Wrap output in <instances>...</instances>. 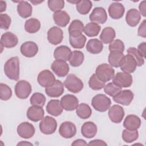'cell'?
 <instances>
[{
    "label": "cell",
    "mask_w": 146,
    "mask_h": 146,
    "mask_svg": "<svg viewBox=\"0 0 146 146\" xmlns=\"http://www.w3.org/2000/svg\"><path fill=\"white\" fill-rule=\"evenodd\" d=\"M59 133L63 138H72L76 133V126L71 121H64L59 127Z\"/></svg>",
    "instance_id": "obj_10"
},
{
    "label": "cell",
    "mask_w": 146,
    "mask_h": 146,
    "mask_svg": "<svg viewBox=\"0 0 146 146\" xmlns=\"http://www.w3.org/2000/svg\"><path fill=\"white\" fill-rule=\"evenodd\" d=\"M55 80L54 75L48 70H44L40 71L37 77V81L39 84L45 88L52 85Z\"/></svg>",
    "instance_id": "obj_12"
},
{
    "label": "cell",
    "mask_w": 146,
    "mask_h": 146,
    "mask_svg": "<svg viewBox=\"0 0 146 146\" xmlns=\"http://www.w3.org/2000/svg\"><path fill=\"white\" fill-rule=\"evenodd\" d=\"M108 11L111 18L119 19L123 17L125 12V7L121 3L113 2L108 7Z\"/></svg>",
    "instance_id": "obj_21"
},
{
    "label": "cell",
    "mask_w": 146,
    "mask_h": 146,
    "mask_svg": "<svg viewBox=\"0 0 146 146\" xmlns=\"http://www.w3.org/2000/svg\"><path fill=\"white\" fill-rule=\"evenodd\" d=\"M108 49L110 52L118 51L123 52L125 49V46L121 40L117 39L112 40L109 43Z\"/></svg>",
    "instance_id": "obj_44"
},
{
    "label": "cell",
    "mask_w": 146,
    "mask_h": 146,
    "mask_svg": "<svg viewBox=\"0 0 146 146\" xmlns=\"http://www.w3.org/2000/svg\"><path fill=\"white\" fill-rule=\"evenodd\" d=\"M84 25L81 21L79 19L73 20L68 29L70 36L76 37L80 35L84 31Z\"/></svg>",
    "instance_id": "obj_29"
},
{
    "label": "cell",
    "mask_w": 146,
    "mask_h": 146,
    "mask_svg": "<svg viewBox=\"0 0 146 146\" xmlns=\"http://www.w3.org/2000/svg\"><path fill=\"white\" fill-rule=\"evenodd\" d=\"M38 46L34 42L27 41L22 44L20 47L21 54L27 58L34 56L38 52Z\"/></svg>",
    "instance_id": "obj_19"
},
{
    "label": "cell",
    "mask_w": 146,
    "mask_h": 146,
    "mask_svg": "<svg viewBox=\"0 0 146 146\" xmlns=\"http://www.w3.org/2000/svg\"><path fill=\"white\" fill-rule=\"evenodd\" d=\"M111 104V99L102 94H99L94 96L91 101V105L93 108L100 112H103L108 110Z\"/></svg>",
    "instance_id": "obj_2"
},
{
    "label": "cell",
    "mask_w": 146,
    "mask_h": 146,
    "mask_svg": "<svg viewBox=\"0 0 146 146\" xmlns=\"http://www.w3.org/2000/svg\"><path fill=\"white\" fill-rule=\"evenodd\" d=\"M88 145H107V144L102 140L95 139L91 140L88 144Z\"/></svg>",
    "instance_id": "obj_51"
},
{
    "label": "cell",
    "mask_w": 146,
    "mask_h": 146,
    "mask_svg": "<svg viewBox=\"0 0 146 146\" xmlns=\"http://www.w3.org/2000/svg\"><path fill=\"white\" fill-rule=\"evenodd\" d=\"M103 48V44L101 40L96 38L90 39L86 44V50L92 54H98L101 52Z\"/></svg>",
    "instance_id": "obj_31"
},
{
    "label": "cell",
    "mask_w": 146,
    "mask_h": 146,
    "mask_svg": "<svg viewBox=\"0 0 146 146\" xmlns=\"http://www.w3.org/2000/svg\"><path fill=\"white\" fill-rule=\"evenodd\" d=\"M92 7L91 1L89 0H80L76 4V8L78 12L82 15L87 14Z\"/></svg>",
    "instance_id": "obj_38"
},
{
    "label": "cell",
    "mask_w": 146,
    "mask_h": 146,
    "mask_svg": "<svg viewBox=\"0 0 146 146\" xmlns=\"http://www.w3.org/2000/svg\"><path fill=\"white\" fill-rule=\"evenodd\" d=\"M95 75L100 80L106 83L112 79L115 75V70L110 64L102 63L97 67Z\"/></svg>",
    "instance_id": "obj_3"
},
{
    "label": "cell",
    "mask_w": 146,
    "mask_h": 146,
    "mask_svg": "<svg viewBox=\"0 0 146 146\" xmlns=\"http://www.w3.org/2000/svg\"><path fill=\"white\" fill-rule=\"evenodd\" d=\"M81 133L86 138H92L97 133V126L92 121H86L81 127Z\"/></svg>",
    "instance_id": "obj_27"
},
{
    "label": "cell",
    "mask_w": 146,
    "mask_h": 146,
    "mask_svg": "<svg viewBox=\"0 0 146 146\" xmlns=\"http://www.w3.org/2000/svg\"><path fill=\"white\" fill-rule=\"evenodd\" d=\"M6 6H7V5L5 1H0V12L1 13L6 10Z\"/></svg>",
    "instance_id": "obj_54"
},
{
    "label": "cell",
    "mask_w": 146,
    "mask_h": 146,
    "mask_svg": "<svg viewBox=\"0 0 146 146\" xmlns=\"http://www.w3.org/2000/svg\"><path fill=\"white\" fill-rule=\"evenodd\" d=\"M105 83L100 80L95 74L92 75L88 81L89 87L93 90H100L102 89L105 86Z\"/></svg>",
    "instance_id": "obj_43"
},
{
    "label": "cell",
    "mask_w": 146,
    "mask_h": 146,
    "mask_svg": "<svg viewBox=\"0 0 146 146\" xmlns=\"http://www.w3.org/2000/svg\"><path fill=\"white\" fill-rule=\"evenodd\" d=\"M40 132L45 135L54 133L57 128L56 120L52 117L46 116L40 121L39 124Z\"/></svg>",
    "instance_id": "obj_5"
},
{
    "label": "cell",
    "mask_w": 146,
    "mask_h": 146,
    "mask_svg": "<svg viewBox=\"0 0 146 146\" xmlns=\"http://www.w3.org/2000/svg\"><path fill=\"white\" fill-rule=\"evenodd\" d=\"M72 146H74V145H88V144L86 142L85 140H83V139H77L76 140H75L72 144H71Z\"/></svg>",
    "instance_id": "obj_53"
},
{
    "label": "cell",
    "mask_w": 146,
    "mask_h": 146,
    "mask_svg": "<svg viewBox=\"0 0 146 146\" xmlns=\"http://www.w3.org/2000/svg\"><path fill=\"white\" fill-rule=\"evenodd\" d=\"M137 50L141 53L142 56L145 58V42H142L138 46Z\"/></svg>",
    "instance_id": "obj_52"
},
{
    "label": "cell",
    "mask_w": 146,
    "mask_h": 146,
    "mask_svg": "<svg viewBox=\"0 0 146 146\" xmlns=\"http://www.w3.org/2000/svg\"><path fill=\"white\" fill-rule=\"evenodd\" d=\"M116 36L115 30L111 27H106L102 30L99 38L104 44L110 43Z\"/></svg>",
    "instance_id": "obj_32"
},
{
    "label": "cell",
    "mask_w": 146,
    "mask_h": 146,
    "mask_svg": "<svg viewBox=\"0 0 146 146\" xmlns=\"http://www.w3.org/2000/svg\"><path fill=\"white\" fill-rule=\"evenodd\" d=\"M55 23L59 27H66L70 21V17L65 11H59L55 12L52 15Z\"/></svg>",
    "instance_id": "obj_26"
},
{
    "label": "cell",
    "mask_w": 146,
    "mask_h": 146,
    "mask_svg": "<svg viewBox=\"0 0 146 146\" xmlns=\"http://www.w3.org/2000/svg\"><path fill=\"white\" fill-rule=\"evenodd\" d=\"M141 125V120L136 115H128L123 121L124 127L128 130H137Z\"/></svg>",
    "instance_id": "obj_24"
},
{
    "label": "cell",
    "mask_w": 146,
    "mask_h": 146,
    "mask_svg": "<svg viewBox=\"0 0 146 146\" xmlns=\"http://www.w3.org/2000/svg\"><path fill=\"white\" fill-rule=\"evenodd\" d=\"M91 22L96 24H103L107 20V14L106 10L102 7L94 8L89 16Z\"/></svg>",
    "instance_id": "obj_11"
},
{
    "label": "cell",
    "mask_w": 146,
    "mask_h": 146,
    "mask_svg": "<svg viewBox=\"0 0 146 146\" xmlns=\"http://www.w3.org/2000/svg\"><path fill=\"white\" fill-rule=\"evenodd\" d=\"M124 114L123 108L119 105L115 104L108 108V117L114 123H120L123 120Z\"/></svg>",
    "instance_id": "obj_13"
},
{
    "label": "cell",
    "mask_w": 146,
    "mask_h": 146,
    "mask_svg": "<svg viewBox=\"0 0 146 146\" xmlns=\"http://www.w3.org/2000/svg\"><path fill=\"white\" fill-rule=\"evenodd\" d=\"M11 22V19L9 15L2 13L0 14V26L2 29L7 30L10 26Z\"/></svg>",
    "instance_id": "obj_48"
},
{
    "label": "cell",
    "mask_w": 146,
    "mask_h": 146,
    "mask_svg": "<svg viewBox=\"0 0 146 146\" xmlns=\"http://www.w3.org/2000/svg\"><path fill=\"white\" fill-rule=\"evenodd\" d=\"M127 52L128 54L133 56L136 62L137 66L140 67L144 64V58L137 48L135 47H129L127 49Z\"/></svg>",
    "instance_id": "obj_42"
},
{
    "label": "cell",
    "mask_w": 146,
    "mask_h": 146,
    "mask_svg": "<svg viewBox=\"0 0 146 146\" xmlns=\"http://www.w3.org/2000/svg\"><path fill=\"white\" fill-rule=\"evenodd\" d=\"M141 19V14L136 9H129L126 14L125 21L131 27L136 26Z\"/></svg>",
    "instance_id": "obj_28"
},
{
    "label": "cell",
    "mask_w": 146,
    "mask_h": 146,
    "mask_svg": "<svg viewBox=\"0 0 146 146\" xmlns=\"http://www.w3.org/2000/svg\"><path fill=\"white\" fill-rule=\"evenodd\" d=\"M35 131L34 125L27 121L21 123L17 128V132L18 135L24 139H30L33 137L35 133Z\"/></svg>",
    "instance_id": "obj_17"
},
{
    "label": "cell",
    "mask_w": 146,
    "mask_h": 146,
    "mask_svg": "<svg viewBox=\"0 0 146 146\" xmlns=\"http://www.w3.org/2000/svg\"><path fill=\"white\" fill-rule=\"evenodd\" d=\"M124 56L123 52L118 51L110 52L108 57V61L110 65L113 67H119Z\"/></svg>",
    "instance_id": "obj_36"
},
{
    "label": "cell",
    "mask_w": 146,
    "mask_h": 146,
    "mask_svg": "<svg viewBox=\"0 0 146 146\" xmlns=\"http://www.w3.org/2000/svg\"><path fill=\"white\" fill-rule=\"evenodd\" d=\"M121 88L113 82H111L104 87V91L106 94L113 97L119 92L121 90Z\"/></svg>",
    "instance_id": "obj_46"
},
{
    "label": "cell",
    "mask_w": 146,
    "mask_h": 146,
    "mask_svg": "<svg viewBox=\"0 0 146 146\" xmlns=\"http://www.w3.org/2000/svg\"><path fill=\"white\" fill-rule=\"evenodd\" d=\"M137 35L143 38H146V20L144 19L141 23L140 25L138 31Z\"/></svg>",
    "instance_id": "obj_49"
},
{
    "label": "cell",
    "mask_w": 146,
    "mask_h": 146,
    "mask_svg": "<svg viewBox=\"0 0 146 146\" xmlns=\"http://www.w3.org/2000/svg\"><path fill=\"white\" fill-rule=\"evenodd\" d=\"M64 92V84L59 80H55L54 83L45 88V92L51 98H58L61 96Z\"/></svg>",
    "instance_id": "obj_18"
},
{
    "label": "cell",
    "mask_w": 146,
    "mask_h": 146,
    "mask_svg": "<svg viewBox=\"0 0 146 146\" xmlns=\"http://www.w3.org/2000/svg\"><path fill=\"white\" fill-rule=\"evenodd\" d=\"M17 145H33V144L26 141H21L17 144Z\"/></svg>",
    "instance_id": "obj_55"
},
{
    "label": "cell",
    "mask_w": 146,
    "mask_h": 146,
    "mask_svg": "<svg viewBox=\"0 0 146 146\" xmlns=\"http://www.w3.org/2000/svg\"><path fill=\"white\" fill-rule=\"evenodd\" d=\"M64 87L70 92L76 94L82 90L84 87L82 80L75 74H69L64 82Z\"/></svg>",
    "instance_id": "obj_4"
},
{
    "label": "cell",
    "mask_w": 146,
    "mask_h": 146,
    "mask_svg": "<svg viewBox=\"0 0 146 146\" xmlns=\"http://www.w3.org/2000/svg\"><path fill=\"white\" fill-rule=\"evenodd\" d=\"M86 39V37L83 34H81L76 37H72L70 36L69 37V41L71 46L73 48L78 49H80L84 47Z\"/></svg>",
    "instance_id": "obj_39"
},
{
    "label": "cell",
    "mask_w": 146,
    "mask_h": 146,
    "mask_svg": "<svg viewBox=\"0 0 146 146\" xmlns=\"http://www.w3.org/2000/svg\"><path fill=\"white\" fill-rule=\"evenodd\" d=\"M71 49L67 46L62 45L57 47L53 53L54 57L56 60L67 61L71 55Z\"/></svg>",
    "instance_id": "obj_23"
},
{
    "label": "cell",
    "mask_w": 146,
    "mask_h": 146,
    "mask_svg": "<svg viewBox=\"0 0 146 146\" xmlns=\"http://www.w3.org/2000/svg\"><path fill=\"white\" fill-rule=\"evenodd\" d=\"M63 39L62 30L57 26H52L47 31V39L49 43L53 45L60 43Z\"/></svg>",
    "instance_id": "obj_14"
},
{
    "label": "cell",
    "mask_w": 146,
    "mask_h": 146,
    "mask_svg": "<svg viewBox=\"0 0 146 146\" xmlns=\"http://www.w3.org/2000/svg\"><path fill=\"white\" fill-rule=\"evenodd\" d=\"M139 9L140 11V14H141L143 17H145L146 15V1H143L141 2L139 6Z\"/></svg>",
    "instance_id": "obj_50"
},
{
    "label": "cell",
    "mask_w": 146,
    "mask_h": 146,
    "mask_svg": "<svg viewBox=\"0 0 146 146\" xmlns=\"http://www.w3.org/2000/svg\"><path fill=\"white\" fill-rule=\"evenodd\" d=\"M43 1H30V2H31L32 3H33L34 5H36L38 4H39L42 2H43Z\"/></svg>",
    "instance_id": "obj_56"
},
{
    "label": "cell",
    "mask_w": 146,
    "mask_h": 146,
    "mask_svg": "<svg viewBox=\"0 0 146 146\" xmlns=\"http://www.w3.org/2000/svg\"><path fill=\"white\" fill-rule=\"evenodd\" d=\"M139 132L137 130L124 129L122 132V139L125 143H131L138 139Z\"/></svg>",
    "instance_id": "obj_40"
},
{
    "label": "cell",
    "mask_w": 146,
    "mask_h": 146,
    "mask_svg": "<svg viewBox=\"0 0 146 146\" xmlns=\"http://www.w3.org/2000/svg\"><path fill=\"white\" fill-rule=\"evenodd\" d=\"M27 118L34 122L41 120L44 117V111L42 107L35 106H31L27 111Z\"/></svg>",
    "instance_id": "obj_22"
},
{
    "label": "cell",
    "mask_w": 146,
    "mask_h": 146,
    "mask_svg": "<svg viewBox=\"0 0 146 146\" xmlns=\"http://www.w3.org/2000/svg\"><path fill=\"white\" fill-rule=\"evenodd\" d=\"M63 107L60 101L58 99H52L49 101L46 106L47 112L52 116H58L63 112Z\"/></svg>",
    "instance_id": "obj_25"
},
{
    "label": "cell",
    "mask_w": 146,
    "mask_h": 146,
    "mask_svg": "<svg viewBox=\"0 0 146 146\" xmlns=\"http://www.w3.org/2000/svg\"><path fill=\"white\" fill-rule=\"evenodd\" d=\"M51 68L58 76L60 78L66 76L70 70L67 63L61 60H54L51 64Z\"/></svg>",
    "instance_id": "obj_15"
},
{
    "label": "cell",
    "mask_w": 146,
    "mask_h": 146,
    "mask_svg": "<svg viewBox=\"0 0 146 146\" xmlns=\"http://www.w3.org/2000/svg\"><path fill=\"white\" fill-rule=\"evenodd\" d=\"M134 94L130 90H121L116 95L113 96L115 102L123 106H128L133 99Z\"/></svg>",
    "instance_id": "obj_8"
},
{
    "label": "cell",
    "mask_w": 146,
    "mask_h": 146,
    "mask_svg": "<svg viewBox=\"0 0 146 146\" xmlns=\"http://www.w3.org/2000/svg\"><path fill=\"white\" fill-rule=\"evenodd\" d=\"M76 113L77 116L82 119H88L92 114L91 107L86 103H80L76 108Z\"/></svg>",
    "instance_id": "obj_34"
},
{
    "label": "cell",
    "mask_w": 146,
    "mask_h": 146,
    "mask_svg": "<svg viewBox=\"0 0 146 146\" xmlns=\"http://www.w3.org/2000/svg\"><path fill=\"white\" fill-rule=\"evenodd\" d=\"M48 8L53 12L61 11L64 7V1L63 0H48L47 1Z\"/></svg>",
    "instance_id": "obj_47"
},
{
    "label": "cell",
    "mask_w": 146,
    "mask_h": 146,
    "mask_svg": "<svg viewBox=\"0 0 146 146\" xmlns=\"http://www.w3.org/2000/svg\"><path fill=\"white\" fill-rule=\"evenodd\" d=\"M18 43L17 35L11 32L7 31L3 33L1 38V45L6 48H13L15 47Z\"/></svg>",
    "instance_id": "obj_20"
},
{
    "label": "cell",
    "mask_w": 146,
    "mask_h": 146,
    "mask_svg": "<svg viewBox=\"0 0 146 146\" xmlns=\"http://www.w3.org/2000/svg\"><path fill=\"white\" fill-rule=\"evenodd\" d=\"M17 12L21 17L29 18L33 12L32 6L27 1H19L17 5Z\"/></svg>",
    "instance_id": "obj_30"
},
{
    "label": "cell",
    "mask_w": 146,
    "mask_h": 146,
    "mask_svg": "<svg viewBox=\"0 0 146 146\" xmlns=\"http://www.w3.org/2000/svg\"><path fill=\"white\" fill-rule=\"evenodd\" d=\"M40 28V21L35 18H32L26 21L25 29L26 32L30 34H34L38 32Z\"/></svg>",
    "instance_id": "obj_33"
},
{
    "label": "cell",
    "mask_w": 146,
    "mask_h": 146,
    "mask_svg": "<svg viewBox=\"0 0 146 146\" xmlns=\"http://www.w3.org/2000/svg\"><path fill=\"white\" fill-rule=\"evenodd\" d=\"M112 82L121 88H127L132 84L133 78L130 74L118 72L113 77Z\"/></svg>",
    "instance_id": "obj_7"
},
{
    "label": "cell",
    "mask_w": 146,
    "mask_h": 146,
    "mask_svg": "<svg viewBox=\"0 0 146 146\" xmlns=\"http://www.w3.org/2000/svg\"><path fill=\"white\" fill-rule=\"evenodd\" d=\"M60 103L63 108L67 111H72L76 110L79 105L78 98L74 95L66 94L62 97Z\"/></svg>",
    "instance_id": "obj_16"
},
{
    "label": "cell",
    "mask_w": 146,
    "mask_h": 146,
    "mask_svg": "<svg viewBox=\"0 0 146 146\" xmlns=\"http://www.w3.org/2000/svg\"><path fill=\"white\" fill-rule=\"evenodd\" d=\"M4 72L10 79L17 81L19 78V59L13 56L8 59L4 64Z\"/></svg>",
    "instance_id": "obj_1"
},
{
    "label": "cell",
    "mask_w": 146,
    "mask_h": 146,
    "mask_svg": "<svg viewBox=\"0 0 146 146\" xmlns=\"http://www.w3.org/2000/svg\"><path fill=\"white\" fill-rule=\"evenodd\" d=\"M101 29V27L94 22L88 23L84 27V33L88 37H94L98 35Z\"/></svg>",
    "instance_id": "obj_37"
},
{
    "label": "cell",
    "mask_w": 146,
    "mask_h": 146,
    "mask_svg": "<svg viewBox=\"0 0 146 146\" xmlns=\"http://www.w3.org/2000/svg\"><path fill=\"white\" fill-rule=\"evenodd\" d=\"M137 67L136 62L133 56L129 54L124 55L120 63V70L125 73L130 74L133 72Z\"/></svg>",
    "instance_id": "obj_9"
},
{
    "label": "cell",
    "mask_w": 146,
    "mask_h": 146,
    "mask_svg": "<svg viewBox=\"0 0 146 146\" xmlns=\"http://www.w3.org/2000/svg\"><path fill=\"white\" fill-rule=\"evenodd\" d=\"M46 98L45 96L40 92L34 93L30 99V104L32 106L43 107L45 104Z\"/></svg>",
    "instance_id": "obj_41"
},
{
    "label": "cell",
    "mask_w": 146,
    "mask_h": 146,
    "mask_svg": "<svg viewBox=\"0 0 146 146\" xmlns=\"http://www.w3.org/2000/svg\"><path fill=\"white\" fill-rule=\"evenodd\" d=\"M12 90L7 84L1 83L0 84V99L2 100L6 101L11 98Z\"/></svg>",
    "instance_id": "obj_45"
},
{
    "label": "cell",
    "mask_w": 146,
    "mask_h": 146,
    "mask_svg": "<svg viewBox=\"0 0 146 146\" xmlns=\"http://www.w3.org/2000/svg\"><path fill=\"white\" fill-rule=\"evenodd\" d=\"M14 91L17 98L25 99L30 95L32 91V87L29 82L25 80H21L16 83Z\"/></svg>",
    "instance_id": "obj_6"
},
{
    "label": "cell",
    "mask_w": 146,
    "mask_h": 146,
    "mask_svg": "<svg viewBox=\"0 0 146 146\" xmlns=\"http://www.w3.org/2000/svg\"><path fill=\"white\" fill-rule=\"evenodd\" d=\"M84 59V54L78 50L73 51L69 59V63L72 67H79L83 62Z\"/></svg>",
    "instance_id": "obj_35"
}]
</instances>
